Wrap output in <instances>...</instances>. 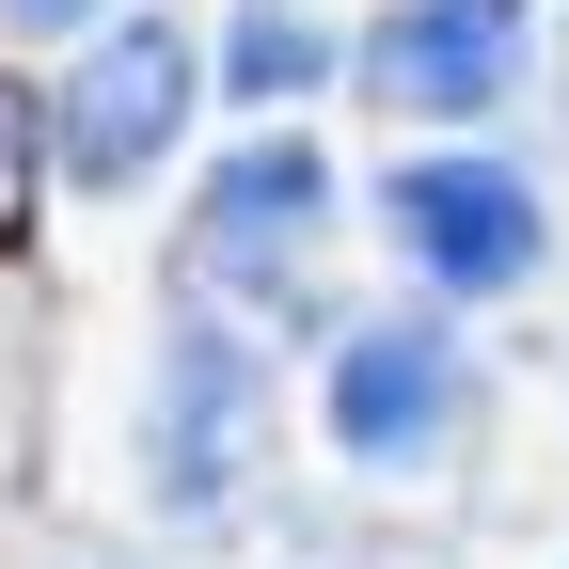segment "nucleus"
Segmentation results:
<instances>
[{
    "label": "nucleus",
    "mask_w": 569,
    "mask_h": 569,
    "mask_svg": "<svg viewBox=\"0 0 569 569\" xmlns=\"http://www.w3.org/2000/svg\"><path fill=\"white\" fill-rule=\"evenodd\" d=\"M253 427H269V365H253V332L174 317V332H159V411H142V490H159V522H222V507H238Z\"/></svg>",
    "instance_id": "nucleus-1"
},
{
    "label": "nucleus",
    "mask_w": 569,
    "mask_h": 569,
    "mask_svg": "<svg viewBox=\"0 0 569 569\" xmlns=\"http://www.w3.org/2000/svg\"><path fill=\"white\" fill-rule=\"evenodd\" d=\"M459 427H475V365H459L443 317H365V332H332V443L365 459V475L459 459Z\"/></svg>",
    "instance_id": "nucleus-2"
},
{
    "label": "nucleus",
    "mask_w": 569,
    "mask_h": 569,
    "mask_svg": "<svg viewBox=\"0 0 569 569\" xmlns=\"http://www.w3.org/2000/svg\"><path fill=\"white\" fill-rule=\"evenodd\" d=\"M380 222H396V253L443 284V301H507V284L553 253V222H538V190L507 174V159H396V190H380Z\"/></svg>",
    "instance_id": "nucleus-3"
},
{
    "label": "nucleus",
    "mask_w": 569,
    "mask_h": 569,
    "mask_svg": "<svg viewBox=\"0 0 569 569\" xmlns=\"http://www.w3.org/2000/svg\"><path fill=\"white\" fill-rule=\"evenodd\" d=\"M317 222H332V159H317L301 127H269V142H238V159L206 174V206H190V269L284 301V284L317 269Z\"/></svg>",
    "instance_id": "nucleus-4"
},
{
    "label": "nucleus",
    "mask_w": 569,
    "mask_h": 569,
    "mask_svg": "<svg viewBox=\"0 0 569 569\" xmlns=\"http://www.w3.org/2000/svg\"><path fill=\"white\" fill-rule=\"evenodd\" d=\"M190 96H206L190 32H174V17H127V32H96L80 80H63V159H80L96 190H142V174H159V142L190 127Z\"/></svg>",
    "instance_id": "nucleus-5"
},
{
    "label": "nucleus",
    "mask_w": 569,
    "mask_h": 569,
    "mask_svg": "<svg viewBox=\"0 0 569 569\" xmlns=\"http://www.w3.org/2000/svg\"><path fill=\"white\" fill-rule=\"evenodd\" d=\"M522 80V0H396V17L365 32V96L380 111H427V127H459Z\"/></svg>",
    "instance_id": "nucleus-6"
},
{
    "label": "nucleus",
    "mask_w": 569,
    "mask_h": 569,
    "mask_svg": "<svg viewBox=\"0 0 569 569\" xmlns=\"http://www.w3.org/2000/svg\"><path fill=\"white\" fill-rule=\"evenodd\" d=\"M332 80V17L317 0H238V32H222V96L284 111V96H317Z\"/></svg>",
    "instance_id": "nucleus-7"
},
{
    "label": "nucleus",
    "mask_w": 569,
    "mask_h": 569,
    "mask_svg": "<svg viewBox=\"0 0 569 569\" xmlns=\"http://www.w3.org/2000/svg\"><path fill=\"white\" fill-rule=\"evenodd\" d=\"M48 142H63V127L32 111V80H0V238L32 222V174H48Z\"/></svg>",
    "instance_id": "nucleus-8"
},
{
    "label": "nucleus",
    "mask_w": 569,
    "mask_h": 569,
    "mask_svg": "<svg viewBox=\"0 0 569 569\" xmlns=\"http://www.w3.org/2000/svg\"><path fill=\"white\" fill-rule=\"evenodd\" d=\"M0 17H17V32H80L96 0H0Z\"/></svg>",
    "instance_id": "nucleus-9"
},
{
    "label": "nucleus",
    "mask_w": 569,
    "mask_h": 569,
    "mask_svg": "<svg viewBox=\"0 0 569 569\" xmlns=\"http://www.w3.org/2000/svg\"><path fill=\"white\" fill-rule=\"evenodd\" d=\"M553 63H569V32H553ZM553 96H569V80H553Z\"/></svg>",
    "instance_id": "nucleus-10"
}]
</instances>
